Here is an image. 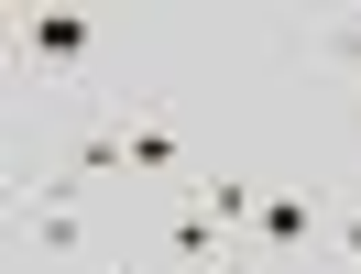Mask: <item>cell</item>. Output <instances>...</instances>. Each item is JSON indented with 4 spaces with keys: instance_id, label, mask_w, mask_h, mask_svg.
I'll return each instance as SVG.
<instances>
[{
    "instance_id": "1",
    "label": "cell",
    "mask_w": 361,
    "mask_h": 274,
    "mask_svg": "<svg viewBox=\"0 0 361 274\" xmlns=\"http://www.w3.org/2000/svg\"><path fill=\"white\" fill-rule=\"evenodd\" d=\"M88 44H99L88 11H23V55L33 66H88Z\"/></svg>"
},
{
    "instance_id": "2",
    "label": "cell",
    "mask_w": 361,
    "mask_h": 274,
    "mask_svg": "<svg viewBox=\"0 0 361 274\" xmlns=\"http://www.w3.org/2000/svg\"><path fill=\"white\" fill-rule=\"evenodd\" d=\"M317 230V198H295V186H263V208H252V242L263 252H295Z\"/></svg>"
},
{
    "instance_id": "3",
    "label": "cell",
    "mask_w": 361,
    "mask_h": 274,
    "mask_svg": "<svg viewBox=\"0 0 361 274\" xmlns=\"http://www.w3.org/2000/svg\"><path fill=\"white\" fill-rule=\"evenodd\" d=\"M121 143H132V176H186V143H176V121L132 110V121H121Z\"/></svg>"
},
{
    "instance_id": "4",
    "label": "cell",
    "mask_w": 361,
    "mask_h": 274,
    "mask_svg": "<svg viewBox=\"0 0 361 274\" xmlns=\"http://www.w3.org/2000/svg\"><path fill=\"white\" fill-rule=\"evenodd\" d=\"M88 176H132V143H121L110 121H88V132L66 143V186H88Z\"/></svg>"
},
{
    "instance_id": "5",
    "label": "cell",
    "mask_w": 361,
    "mask_h": 274,
    "mask_svg": "<svg viewBox=\"0 0 361 274\" xmlns=\"http://www.w3.org/2000/svg\"><path fill=\"white\" fill-rule=\"evenodd\" d=\"M164 242H176V263H230V252H219V220H208L197 186H186V208H176V230H164Z\"/></svg>"
},
{
    "instance_id": "6",
    "label": "cell",
    "mask_w": 361,
    "mask_h": 274,
    "mask_svg": "<svg viewBox=\"0 0 361 274\" xmlns=\"http://www.w3.org/2000/svg\"><path fill=\"white\" fill-rule=\"evenodd\" d=\"M88 242V220H77V198H66V176L44 186V208H33V252H77Z\"/></svg>"
},
{
    "instance_id": "7",
    "label": "cell",
    "mask_w": 361,
    "mask_h": 274,
    "mask_svg": "<svg viewBox=\"0 0 361 274\" xmlns=\"http://www.w3.org/2000/svg\"><path fill=\"white\" fill-rule=\"evenodd\" d=\"M186 186L208 198V220H219V230H252V208H263V186H252V176H186Z\"/></svg>"
},
{
    "instance_id": "8",
    "label": "cell",
    "mask_w": 361,
    "mask_h": 274,
    "mask_svg": "<svg viewBox=\"0 0 361 274\" xmlns=\"http://www.w3.org/2000/svg\"><path fill=\"white\" fill-rule=\"evenodd\" d=\"M339 263H350V274H361V198H350V208H339Z\"/></svg>"
},
{
    "instance_id": "9",
    "label": "cell",
    "mask_w": 361,
    "mask_h": 274,
    "mask_svg": "<svg viewBox=\"0 0 361 274\" xmlns=\"http://www.w3.org/2000/svg\"><path fill=\"white\" fill-rule=\"evenodd\" d=\"M339 55H350V66H361V23H350V33H339Z\"/></svg>"
},
{
    "instance_id": "10",
    "label": "cell",
    "mask_w": 361,
    "mask_h": 274,
    "mask_svg": "<svg viewBox=\"0 0 361 274\" xmlns=\"http://www.w3.org/2000/svg\"><path fill=\"white\" fill-rule=\"evenodd\" d=\"M186 274H230V263H186Z\"/></svg>"
},
{
    "instance_id": "11",
    "label": "cell",
    "mask_w": 361,
    "mask_h": 274,
    "mask_svg": "<svg viewBox=\"0 0 361 274\" xmlns=\"http://www.w3.org/2000/svg\"><path fill=\"white\" fill-rule=\"evenodd\" d=\"M121 274H154V263H121Z\"/></svg>"
}]
</instances>
